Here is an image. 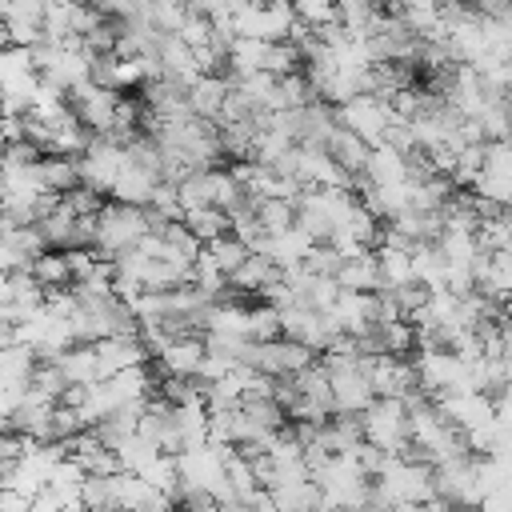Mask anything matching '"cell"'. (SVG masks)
Returning <instances> with one entry per match:
<instances>
[{
	"label": "cell",
	"instance_id": "21",
	"mask_svg": "<svg viewBox=\"0 0 512 512\" xmlns=\"http://www.w3.org/2000/svg\"><path fill=\"white\" fill-rule=\"evenodd\" d=\"M40 188H44L48 196H64V192L80 188V164H76V156L44 152V156H40Z\"/></svg>",
	"mask_w": 512,
	"mask_h": 512
},
{
	"label": "cell",
	"instance_id": "20",
	"mask_svg": "<svg viewBox=\"0 0 512 512\" xmlns=\"http://www.w3.org/2000/svg\"><path fill=\"white\" fill-rule=\"evenodd\" d=\"M328 156L360 184L364 180V164H368V156H372V148L356 136V132H348V128H336V136L328 140Z\"/></svg>",
	"mask_w": 512,
	"mask_h": 512
},
{
	"label": "cell",
	"instance_id": "13",
	"mask_svg": "<svg viewBox=\"0 0 512 512\" xmlns=\"http://www.w3.org/2000/svg\"><path fill=\"white\" fill-rule=\"evenodd\" d=\"M156 188H160V176H156L152 168L128 160V164L120 168V176H116V184H112L108 196L120 200V204H140V208H148L152 196H156Z\"/></svg>",
	"mask_w": 512,
	"mask_h": 512
},
{
	"label": "cell",
	"instance_id": "39",
	"mask_svg": "<svg viewBox=\"0 0 512 512\" xmlns=\"http://www.w3.org/2000/svg\"><path fill=\"white\" fill-rule=\"evenodd\" d=\"M80 4H92V8H104V0H80Z\"/></svg>",
	"mask_w": 512,
	"mask_h": 512
},
{
	"label": "cell",
	"instance_id": "17",
	"mask_svg": "<svg viewBox=\"0 0 512 512\" xmlns=\"http://www.w3.org/2000/svg\"><path fill=\"white\" fill-rule=\"evenodd\" d=\"M96 352H100V360H104V372H108V376H112V372H120V368L152 364V352H148V344L140 340V332H136V336H108V340H100V344H96Z\"/></svg>",
	"mask_w": 512,
	"mask_h": 512
},
{
	"label": "cell",
	"instance_id": "32",
	"mask_svg": "<svg viewBox=\"0 0 512 512\" xmlns=\"http://www.w3.org/2000/svg\"><path fill=\"white\" fill-rule=\"evenodd\" d=\"M68 388H72V384L64 380V372H60L56 360H40V364H36V372H32V392H40V396H48V400L60 404Z\"/></svg>",
	"mask_w": 512,
	"mask_h": 512
},
{
	"label": "cell",
	"instance_id": "12",
	"mask_svg": "<svg viewBox=\"0 0 512 512\" xmlns=\"http://www.w3.org/2000/svg\"><path fill=\"white\" fill-rule=\"evenodd\" d=\"M68 456L88 472V476H112V472H120V460H116V452L88 428V432H80V436H72L68 444Z\"/></svg>",
	"mask_w": 512,
	"mask_h": 512
},
{
	"label": "cell",
	"instance_id": "36",
	"mask_svg": "<svg viewBox=\"0 0 512 512\" xmlns=\"http://www.w3.org/2000/svg\"><path fill=\"white\" fill-rule=\"evenodd\" d=\"M28 512H64V504H60V500H56L52 492H40V496H32Z\"/></svg>",
	"mask_w": 512,
	"mask_h": 512
},
{
	"label": "cell",
	"instance_id": "19",
	"mask_svg": "<svg viewBox=\"0 0 512 512\" xmlns=\"http://www.w3.org/2000/svg\"><path fill=\"white\" fill-rule=\"evenodd\" d=\"M408 180V156L396 152L392 144H380L372 148L368 164H364V180L360 184H372V188H384V184H404Z\"/></svg>",
	"mask_w": 512,
	"mask_h": 512
},
{
	"label": "cell",
	"instance_id": "6",
	"mask_svg": "<svg viewBox=\"0 0 512 512\" xmlns=\"http://www.w3.org/2000/svg\"><path fill=\"white\" fill-rule=\"evenodd\" d=\"M336 120H340V128L356 132L368 148H380V144H388V128L400 116L392 112V100H384V96H352L348 104L336 108Z\"/></svg>",
	"mask_w": 512,
	"mask_h": 512
},
{
	"label": "cell",
	"instance_id": "35",
	"mask_svg": "<svg viewBox=\"0 0 512 512\" xmlns=\"http://www.w3.org/2000/svg\"><path fill=\"white\" fill-rule=\"evenodd\" d=\"M28 496H20V492H12V488H0V512H28Z\"/></svg>",
	"mask_w": 512,
	"mask_h": 512
},
{
	"label": "cell",
	"instance_id": "18",
	"mask_svg": "<svg viewBox=\"0 0 512 512\" xmlns=\"http://www.w3.org/2000/svg\"><path fill=\"white\" fill-rule=\"evenodd\" d=\"M228 96H232V80H228V76H196V84L188 88L192 112H196L200 120H212V124L220 120Z\"/></svg>",
	"mask_w": 512,
	"mask_h": 512
},
{
	"label": "cell",
	"instance_id": "15",
	"mask_svg": "<svg viewBox=\"0 0 512 512\" xmlns=\"http://www.w3.org/2000/svg\"><path fill=\"white\" fill-rule=\"evenodd\" d=\"M156 64H160V76L168 80H180V84H196L200 76V64H196V52L180 40V36H160V48H156Z\"/></svg>",
	"mask_w": 512,
	"mask_h": 512
},
{
	"label": "cell",
	"instance_id": "16",
	"mask_svg": "<svg viewBox=\"0 0 512 512\" xmlns=\"http://www.w3.org/2000/svg\"><path fill=\"white\" fill-rule=\"evenodd\" d=\"M336 284H340L344 292H380L384 280H380L376 248H372V252H360V256H344L340 268H336Z\"/></svg>",
	"mask_w": 512,
	"mask_h": 512
},
{
	"label": "cell",
	"instance_id": "24",
	"mask_svg": "<svg viewBox=\"0 0 512 512\" xmlns=\"http://www.w3.org/2000/svg\"><path fill=\"white\" fill-rule=\"evenodd\" d=\"M76 220H80V216H72V212L64 208V200H56V208H52L48 216H40L36 228H40V236H44L48 248L68 252V248H76Z\"/></svg>",
	"mask_w": 512,
	"mask_h": 512
},
{
	"label": "cell",
	"instance_id": "3",
	"mask_svg": "<svg viewBox=\"0 0 512 512\" xmlns=\"http://www.w3.org/2000/svg\"><path fill=\"white\" fill-rule=\"evenodd\" d=\"M328 376H332V408L336 416H360L372 400H376V388H372V372H368V356H320Z\"/></svg>",
	"mask_w": 512,
	"mask_h": 512
},
{
	"label": "cell",
	"instance_id": "23",
	"mask_svg": "<svg viewBox=\"0 0 512 512\" xmlns=\"http://www.w3.org/2000/svg\"><path fill=\"white\" fill-rule=\"evenodd\" d=\"M28 276H32V280H36L44 292L72 288V268H68V256H64V252H56V248H44L40 256H32Z\"/></svg>",
	"mask_w": 512,
	"mask_h": 512
},
{
	"label": "cell",
	"instance_id": "33",
	"mask_svg": "<svg viewBox=\"0 0 512 512\" xmlns=\"http://www.w3.org/2000/svg\"><path fill=\"white\" fill-rule=\"evenodd\" d=\"M288 4H292L296 20H300V24H308L312 32H316V28H324V24H336V20H340V12H336V4H332V0H288Z\"/></svg>",
	"mask_w": 512,
	"mask_h": 512
},
{
	"label": "cell",
	"instance_id": "26",
	"mask_svg": "<svg viewBox=\"0 0 512 512\" xmlns=\"http://www.w3.org/2000/svg\"><path fill=\"white\" fill-rule=\"evenodd\" d=\"M84 480H88V472H84L72 456H64V460L52 468V480H48L44 492H52L64 508H72V504H80V488H84Z\"/></svg>",
	"mask_w": 512,
	"mask_h": 512
},
{
	"label": "cell",
	"instance_id": "38",
	"mask_svg": "<svg viewBox=\"0 0 512 512\" xmlns=\"http://www.w3.org/2000/svg\"><path fill=\"white\" fill-rule=\"evenodd\" d=\"M448 512H484V504H456V508H448Z\"/></svg>",
	"mask_w": 512,
	"mask_h": 512
},
{
	"label": "cell",
	"instance_id": "8",
	"mask_svg": "<svg viewBox=\"0 0 512 512\" xmlns=\"http://www.w3.org/2000/svg\"><path fill=\"white\" fill-rule=\"evenodd\" d=\"M280 332H284L288 340L312 348L316 356H320L336 336H344L328 312H316V308H308V304H300V300L288 304V308H280Z\"/></svg>",
	"mask_w": 512,
	"mask_h": 512
},
{
	"label": "cell",
	"instance_id": "1",
	"mask_svg": "<svg viewBox=\"0 0 512 512\" xmlns=\"http://www.w3.org/2000/svg\"><path fill=\"white\" fill-rule=\"evenodd\" d=\"M436 496V468L424 464L420 456L404 452V456H388L384 468L372 480V500L384 508H400V504H428Z\"/></svg>",
	"mask_w": 512,
	"mask_h": 512
},
{
	"label": "cell",
	"instance_id": "10",
	"mask_svg": "<svg viewBox=\"0 0 512 512\" xmlns=\"http://www.w3.org/2000/svg\"><path fill=\"white\" fill-rule=\"evenodd\" d=\"M204 356H208L204 336H176V340H168L152 360H156V372H160V376L200 380V364H204Z\"/></svg>",
	"mask_w": 512,
	"mask_h": 512
},
{
	"label": "cell",
	"instance_id": "25",
	"mask_svg": "<svg viewBox=\"0 0 512 512\" xmlns=\"http://www.w3.org/2000/svg\"><path fill=\"white\" fill-rule=\"evenodd\" d=\"M376 264H380V280H384V288H404V284H412V280H416L412 252H408V248L380 244V248H376Z\"/></svg>",
	"mask_w": 512,
	"mask_h": 512
},
{
	"label": "cell",
	"instance_id": "2",
	"mask_svg": "<svg viewBox=\"0 0 512 512\" xmlns=\"http://www.w3.org/2000/svg\"><path fill=\"white\" fill-rule=\"evenodd\" d=\"M156 228L152 212L140 204H120V200H104V208L96 212V252L104 260H116L124 252H132L148 232Z\"/></svg>",
	"mask_w": 512,
	"mask_h": 512
},
{
	"label": "cell",
	"instance_id": "37",
	"mask_svg": "<svg viewBox=\"0 0 512 512\" xmlns=\"http://www.w3.org/2000/svg\"><path fill=\"white\" fill-rule=\"evenodd\" d=\"M356 512H392V508H384V504H376V500H368L364 508H356Z\"/></svg>",
	"mask_w": 512,
	"mask_h": 512
},
{
	"label": "cell",
	"instance_id": "31",
	"mask_svg": "<svg viewBox=\"0 0 512 512\" xmlns=\"http://www.w3.org/2000/svg\"><path fill=\"white\" fill-rule=\"evenodd\" d=\"M208 252H212V260L220 264V272H224V276H232V272L252 256V248H248L240 236H232V232H228V236H220V240H212V244H208Z\"/></svg>",
	"mask_w": 512,
	"mask_h": 512
},
{
	"label": "cell",
	"instance_id": "29",
	"mask_svg": "<svg viewBox=\"0 0 512 512\" xmlns=\"http://www.w3.org/2000/svg\"><path fill=\"white\" fill-rule=\"evenodd\" d=\"M252 208H256V224L264 236H280L296 224V204L288 200H252Z\"/></svg>",
	"mask_w": 512,
	"mask_h": 512
},
{
	"label": "cell",
	"instance_id": "22",
	"mask_svg": "<svg viewBox=\"0 0 512 512\" xmlns=\"http://www.w3.org/2000/svg\"><path fill=\"white\" fill-rule=\"evenodd\" d=\"M36 352L24 344H8L0 348V388H32V372H36Z\"/></svg>",
	"mask_w": 512,
	"mask_h": 512
},
{
	"label": "cell",
	"instance_id": "41",
	"mask_svg": "<svg viewBox=\"0 0 512 512\" xmlns=\"http://www.w3.org/2000/svg\"><path fill=\"white\" fill-rule=\"evenodd\" d=\"M508 104H512V96H508Z\"/></svg>",
	"mask_w": 512,
	"mask_h": 512
},
{
	"label": "cell",
	"instance_id": "5",
	"mask_svg": "<svg viewBox=\"0 0 512 512\" xmlns=\"http://www.w3.org/2000/svg\"><path fill=\"white\" fill-rule=\"evenodd\" d=\"M360 428H364V444L380 448L384 456H404L408 452V404L404 400L376 396L360 412Z\"/></svg>",
	"mask_w": 512,
	"mask_h": 512
},
{
	"label": "cell",
	"instance_id": "11",
	"mask_svg": "<svg viewBox=\"0 0 512 512\" xmlns=\"http://www.w3.org/2000/svg\"><path fill=\"white\" fill-rule=\"evenodd\" d=\"M276 280H280V268H276L268 256L252 252V256H248V260L228 276V292H232V296H240V300H244V296L264 300V292H268Z\"/></svg>",
	"mask_w": 512,
	"mask_h": 512
},
{
	"label": "cell",
	"instance_id": "30",
	"mask_svg": "<svg viewBox=\"0 0 512 512\" xmlns=\"http://www.w3.org/2000/svg\"><path fill=\"white\" fill-rule=\"evenodd\" d=\"M280 308H272L268 300H256L248 308V340L256 344H268V340H280Z\"/></svg>",
	"mask_w": 512,
	"mask_h": 512
},
{
	"label": "cell",
	"instance_id": "28",
	"mask_svg": "<svg viewBox=\"0 0 512 512\" xmlns=\"http://www.w3.org/2000/svg\"><path fill=\"white\" fill-rule=\"evenodd\" d=\"M80 504H84V512H116L120 508L116 472L112 476H88L80 488Z\"/></svg>",
	"mask_w": 512,
	"mask_h": 512
},
{
	"label": "cell",
	"instance_id": "14",
	"mask_svg": "<svg viewBox=\"0 0 512 512\" xmlns=\"http://www.w3.org/2000/svg\"><path fill=\"white\" fill-rule=\"evenodd\" d=\"M56 364H60L64 380H68V384H80V388H92V384L108 380V372H104V360H100L96 344H72L68 352H60V356H56Z\"/></svg>",
	"mask_w": 512,
	"mask_h": 512
},
{
	"label": "cell",
	"instance_id": "40",
	"mask_svg": "<svg viewBox=\"0 0 512 512\" xmlns=\"http://www.w3.org/2000/svg\"><path fill=\"white\" fill-rule=\"evenodd\" d=\"M116 512H136V508H116Z\"/></svg>",
	"mask_w": 512,
	"mask_h": 512
},
{
	"label": "cell",
	"instance_id": "4",
	"mask_svg": "<svg viewBox=\"0 0 512 512\" xmlns=\"http://www.w3.org/2000/svg\"><path fill=\"white\" fill-rule=\"evenodd\" d=\"M316 360H320V356H316L312 348H304V344L280 336V340H268V344L248 340V344H244V356H240V368H252V372L272 376V380H292V376H300L304 368H312Z\"/></svg>",
	"mask_w": 512,
	"mask_h": 512
},
{
	"label": "cell",
	"instance_id": "34",
	"mask_svg": "<svg viewBox=\"0 0 512 512\" xmlns=\"http://www.w3.org/2000/svg\"><path fill=\"white\" fill-rule=\"evenodd\" d=\"M60 200H64V208H68L72 216H96V212L104 208V196H100V192H92V188H84V184H80V188H72V192H64Z\"/></svg>",
	"mask_w": 512,
	"mask_h": 512
},
{
	"label": "cell",
	"instance_id": "9",
	"mask_svg": "<svg viewBox=\"0 0 512 512\" xmlns=\"http://www.w3.org/2000/svg\"><path fill=\"white\" fill-rule=\"evenodd\" d=\"M368 372H372V388H376V396H388V400H412V396L420 392V384H416V368H412V360H404V356H388V352L368 356Z\"/></svg>",
	"mask_w": 512,
	"mask_h": 512
},
{
	"label": "cell",
	"instance_id": "7",
	"mask_svg": "<svg viewBox=\"0 0 512 512\" xmlns=\"http://www.w3.org/2000/svg\"><path fill=\"white\" fill-rule=\"evenodd\" d=\"M120 100H124L120 92L100 88L96 80H84L80 88L68 92V108H72V116H76L92 136H112V132H116Z\"/></svg>",
	"mask_w": 512,
	"mask_h": 512
},
{
	"label": "cell",
	"instance_id": "27",
	"mask_svg": "<svg viewBox=\"0 0 512 512\" xmlns=\"http://www.w3.org/2000/svg\"><path fill=\"white\" fill-rule=\"evenodd\" d=\"M184 228L208 248L212 240H220V236L232 232V220H228V212H220V208H188V212H184Z\"/></svg>",
	"mask_w": 512,
	"mask_h": 512
}]
</instances>
